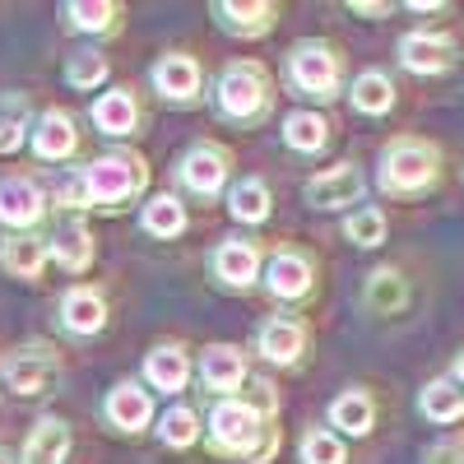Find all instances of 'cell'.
<instances>
[{"mask_svg":"<svg viewBox=\"0 0 464 464\" xmlns=\"http://www.w3.org/2000/svg\"><path fill=\"white\" fill-rule=\"evenodd\" d=\"M61 19H65L70 33L102 37V33H116V28H121V5H111V0H65V5H61Z\"/></svg>","mask_w":464,"mask_h":464,"instance_id":"obj_24","label":"cell"},{"mask_svg":"<svg viewBox=\"0 0 464 464\" xmlns=\"http://www.w3.org/2000/svg\"><path fill=\"white\" fill-rule=\"evenodd\" d=\"M284 84L293 98H312V102H330L339 98L343 84V56L321 43V37H306L284 56Z\"/></svg>","mask_w":464,"mask_h":464,"instance_id":"obj_5","label":"cell"},{"mask_svg":"<svg viewBox=\"0 0 464 464\" xmlns=\"http://www.w3.org/2000/svg\"><path fill=\"white\" fill-rule=\"evenodd\" d=\"M362 190H367V177L358 172V163H339V168H325L306 181L302 200L312 209H348L362 200Z\"/></svg>","mask_w":464,"mask_h":464,"instance_id":"obj_14","label":"cell"},{"mask_svg":"<svg viewBox=\"0 0 464 464\" xmlns=\"http://www.w3.org/2000/svg\"><path fill=\"white\" fill-rule=\"evenodd\" d=\"M455 61V43L446 33H409L400 37V65L409 74H441Z\"/></svg>","mask_w":464,"mask_h":464,"instance_id":"obj_20","label":"cell"},{"mask_svg":"<svg viewBox=\"0 0 464 464\" xmlns=\"http://www.w3.org/2000/svg\"><path fill=\"white\" fill-rule=\"evenodd\" d=\"M209 279L218 288H232V293H246L256 279H260V246L251 237H223L214 251H209Z\"/></svg>","mask_w":464,"mask_h":464,"instance_id":"obj_12","label":"cell"},{"mask_svg":"<svg viewBox=\"0 0 464 464\" xmlns=\"http://www.w3.org/2000/svg\"><path fill=\"white\" fill-rule=\"evenodd\" d=\"M28 149L37 163H70L74 149H80V126L65 107H47L43 116H33L28 130Z\"/></svg>","mask_w":464,"mask_h":464,"instance_id":"obj_11","label":"cell"},{"mask_svg":"<svg viewBox=\"0 0 464 464\" xmlns=\"http://www.w3.org/2000/svg\"><path fill=\"white\" fill-rule=\"evenodd\" d=\"M0 385L19 400H33V395H56L61 385V353L52 343H19L0 358Z\"/></svg>","mask_w":464,"mask_h":464,"instance_id":"obj_6","label":"cell"},{"mask_svg":"<svg viewBox=\"0 0 464 464\" xmlns=\"http://www.w3.org/2000/svg\"><path fill=\"white\" fill-rule=\"evenodd\" d=\"M227 209H232L237 223H265L269 214H275V196H269V186L260 177H242L227 190Z\"/></svg>","mask_w":464,"mask_h":464,"instance_id":"obj_29","label":"cell"},{"mask_svg":"<svg viewBox=\"0 0 464 464\" xmlns=\"http://www.w3.org/2000/svg\"><path fill=\"white\" fill-rule=\"evenodd\" d=\"M372 422H376V404L367 391H343L330 400V428H339L348 437H367Z\"/></svg>","mask_w":464,"mask_h":464,"instance_id":"obj_26","label":"cell"},{"mask_svg":"<svg viewBox=\"0 0 464 464\" xmlns=\"http://www.w3.org/2000/svg\"><path fill=\"white\" fill-rule=\"evenodd\" d=\"M227 172H232V159H227V149L214 144V140H196L177 159V186L190 190V196H200V200L218 196V190L227 186Z\"/></svg>","mask_w":464,"mask_h":464,"instance_id":"obj_7","label":"cell"},{"mask_svg":"<svg viewBox=\"0 0 464 464\" xmlns=\"http://www.w3.org/2000/svg\"><path fill=\"white\" fill-rule=\"evenodd\" d=\"M200 413L190 409V404H172L163 418H159V437H163V446H172V450H190L200 441Z\"/></svg>","mask_w":464,"mask_h":464,"instance_id":"obj_33","label":"cell"},{"mask_svg":"<svg viewBox=\"0 0 464 464\" xmlns=\"http://www.w3.org/2000/svg\"><path fill=\"white\" fill-rule=\"evenodd\" d=\"M353 14H376L381 19V14H391V5H362V0H353Z\"/></svg>","mask_w":464,"mask_h":464,"instance_id":"obj_39","label":"cell"},{"mask_svg":"<svg viewBox=\"0 0 464 464\" xmlns=\"http://www.w3.org/2000/svg\"><path fill=\"white\" fill-rule=\"evenodd\" d=\"M107 56L98 52V47H80L70 61H65V84L70 89H80V93H89V89H98V84H107Z\"/></svg>","mask_w":464,"mask_h":464,"instance_id":"obj_34","label":"cell"},{"mask_svg":"<svg viewBox=\"0 0 464 464\" xmlns=\"http://www.w3.org/2000/svg\"><path fill=\"white\" fill-rule=\"evenodd\" d=\"M33 130V102L24 93H0V153L24 149Z\"/></svg>","mask_w":464,"mask_h":464,"instance_id":"obj_31","label":"cell"},{"mask_svg":"<svg viewBox=\"0 0 464 464\" xmlns=\"http://www.w3.org/2000/svg\"><path fill=\"white\" fill-rule=\"evenodd\" d=\"M153 93H159L163 102L172 107H196L205 98V70L196 56H186V52H168L159 56V65H153Z\"/></svg>","mask_w":464,"mask_h":464,"instance_id":"obj_8","label":"cell"},{"mask_svg":"<svg viewBox=\"0 0 464 464\" xmlns=\"http://www.w3.org/2000/svg\"><path fill=\"white\" fill-rule=\"evenodd\" d=\"M306 343H312V330H306L297 316H269L260 330H256V353L275 367H293L302 362Z\"/></svg>","mask_w":464,"mask_h":464,"instance_id":"obj_16","label":"cell"},{"mask_svg":"<svg viewBox=\"0 0 464 464\" xmlns=\"http://www.w3.org/2000/svg\"><path fill=\"white\" fill-rule=\"evenodd\" d=\"M205 441L218 459H242V464H269L279 455V400L275 385L260 381L256 395H232L214 400Z\"/></svg>","mask_w":464,"mask_h":464,"instance_id":"obj_1","label":"cell"},{"mask_svg":"<svg viewBox=\"0 0 464 464\" xmlns=\"http://www.w3.org/2000/svg\"><path fill=\"white\" fill-rule=\"evenodd\" d=\"M455 381H459V385H464V353H459V358H455Z\"/></svg>","mask_w":464,"mask_h":464,"instance_id":"obj_40","label":"cell"},{"mask_svg":"<svg viewBox=\"0 0 464 464\" xmlns=\"http://www.w3.org/2000/svg\"><path fill=\"white\" fill-rule=\"evenodd\" d=\"M149 190V163L135 149H107L98 159L65 181L61 205L70 209H126Z\"/></svg>","mask_w":464,"mask_h":464,"instance_id":"obj_2","label":"cell"},{"mask_svg":"<svg viewBox=\"0 0 464 464\" xmlns=\"http://www.w3.org/2000/svg\"><path fill=\"white\" fill-rule=\"evenodd\" d=\"M348 98H353V107L362 116H385L395 107V84H391V74H385V70H362L353 80V89H348Z\"/></svg>","mask_w":464,"mask_h":464,"instance_id":"obj_30","label":"cell"},{"mask_svg":"<svg viewBox=\"0 0 464 464\" xmlns=\"http://www.w3.org/2000/svg\"><path fill=\"white\" fill-rule=\"evenodd\" d=\"M47 256L65 269V275H89L93 260H98V246H93V232L84 223H65L56 237L47 242Z\"/></svg>","mask_w":464,"mask_h":464,"instance_id":"obj_23","label":"cell"},{"mask_svg":"<svg viewBox=\"0 0 464 464\" xmlns=\"http://www.w3.org/2000/svg\"><path fill=\"white\" fill-rule=\"evenodd\" d=\"M56 321H61V330L70 339H93L107 325V297H102V288H93V284L65 288L61 302H56Z\"/></svg>","mask_w":464,"mask_h":464,"instance_id":"obj_13","label":"cell"},{"mask_svg":"<svg viewBox=\"0 0 464 464\" xmlns=\"http://www.w3.org/2000/svg\"><path fill=\"white\" fill-rule=\"evenodd\" d=\"M437 459H450V464H464V441H455V446H446Z\"/></svg>","mask_w":464,"mask_h":464,"instance_id":"obj_38","label":"cell"},{"mask_svg":"<svg viewBox=\"0 0 464 464\" xmlns=\"http://www.w3.org/2000/svg\"><path fill=\"white\" fill-rule=\"evenodd\" d=\"M316 288V260L297 251V246H284L269 256L265 265V293L275 302H306Z\"/></svg>","mask_w":464,"mask_h":464,"instance_id":"obj_9","label":"cell"},{"mask_svg":"<svg viewBox=\"0 0 464 464\" xmlns=\"http://www.w3.org/2000/svg\"><path fill=\"white\" fill-rule=\"evenodd\" d=\"M144 381L153 385V395H181L190 381V353L181 343H153L144 358Z\"/></svg>","mask_w":464,"mask_h":464,"instance_id":"obj_19","label":"cell"},{"mask_svg":"<svg viewBox=\"0 0 464 464\" xmlns=\"http://www.w3.org/2000/svg\"><path fill=\"white\" fill-rule=\"evenodd\" d=\"M441 172V149L432 140H418V135H400L385 144L381 153V190L385 196H422Z\"/></svg>","mask_w":464,"mask_h":464,"instance_id":"obj_4","label":"cell"},{"mask_svg":"<svg viewBox=\"0 0 464 464\" xmlns=\"http://www.w3.org/2000/svg\"><path fill=\"white\" fill-rule=\"evenodd\" d=\"M302 464H348V450L334 432L325 428H312L302 437Z\"/></svg>","mask_w":464,"mask_h":464,"instance_id":"obj_37","label":"cell"},{"mask_svg":"<svg viewBox=\"0 0 464 464\" xmlns=\"http://www.w3.org/2000/svg\"><path fill=\"white\" fill-rule=\"evenodd\" d=\"M0 464H14V459H10V450H5V446H0Z\"/></svg>","mask_w":464,"mask_h":464,"instance_id":"obj_41","label":"cell"},{"mask_svg":"<svg viewBox=\"0 0 464 464\" xmlns=\"http://www.w3.org/2000/svg\"><path fill=\"white\" fill-rule=\"evenodd\" d=\"M93 126H98L102 135H111V140L135 135V126H140V98H135L126 84L98 93V102H93Z\"/></svg>","mask_w":464,"mask_h":464,"instance_id":"obj_21","label":"cell"},{"mask_svg":"<svg viewBox=\"0 0 464 464\" xmlns=\"http://www.w3.org/2000/svg\"><path fill=\"white\" fill-rule=\"evenodd\" d=\"M140 227L149 232V237H163V242H172V237H181L186 232V205L177 200V196H149L144 200V209H140Z\"/></svg>","mask_w":464,"mask_h":464,"instance_id":"obj_28","label":"cell"},{"mask_svg":"<svg viewBox=\"0 0 464 464\" xmlns=\"http://www.w3.org/2000/svg\"><path fill=\"white\" fill-rule=\"evenodd\" d=\"M343 237L353 242V246H381L385 242V214L376 205L353 209V214H348V223H343Z\"/></svg>","mask_w":464,"mask_h":464,"instance_id":"obj_36","label":"cell"},{"mask_svg":"<svg viewBox=\"0 0 464 464\" xmlns=\"http://www.w3.org/2000/svg\"><path fill=\"white\" fill-rule=\"evenodd\" d=\"M418 409L428 422H441V428H450V422L464 418V391L455 381H432L428 391L418 395Z\"/></svg>","mask_w":464,"mask_h":464,"instance_id":"obj_32","label":"cell"},{"mask_svg":"<svg viewBox=\"0 0 464 464\" xmlns=\"http://www.w3.org/2000/svg\"><path fill=\"white\" fill-rule=\"evenodd\" d=\"M209 102H214V116L223 126L256 130V126L269 121V111H275V74L260 61H227L214 74Z\"/></svg>","mask_w":464,"mask_h":464,"instance_id":"obj_3","label":"cell"},{"mask_svg":"<svg viewBox=\"0 0 464 464\" xmlns=\"http://www.w3.org/2000/svg\"><path fill=\"white\" fill-rule=\"evenodd\" d=\"M47 242L37 237V232H14V237L0 242V265H5V275L14 279H37L47 269Z\"/></svg>","mask_w":464,"mask_h":464,"instance_id":"obj_25","label":"cell"},{"mask_svg":"<svg viewBox=\"0 0 464 464\" xmlns=\"http://www.w3.org/2000/svg\"><path fill=\"white\" fill-rule=\"evenodd\" d=\"M200 385L214 400H232L246 385V353L237 343H209L200 353Z\"/></svg>","mask_w":464,"mask_h":464,"instance_id":"obj_15","label":"cell"},{"mask_svg":"<svg viewBox=\"0 0 464 464\" xmlns=\"http://www.w3.org/2000/svg\"><path fill=\"white\" fill-rule=\"evenodd\" d=\"M70 446H74V437H70V422L65 418H37L28 441H24L19 464H65Z\"/></svg>","mask_w":464,"mask_h":464,"instance_id":"obj_22","label":"cell"},{"mask_svg":"<svg viewBox=\"0 0 464 464\" xmlns=\"http://www.w3.org/2000/svg\"><path fill=\"white\" fill-rule=\"evenodd\" d=\"M102 418H107V428L135 437V432L149 428V418H153V395L144 391L140 381H121V385H111V391H107Z\"/></svg>","mask_w":464,"mask_h":464,"instance_id":"obj_17","label":"cell"},{"mask_svg":"<svg viewBox=\"0 0 464 464\" xmlns=\"http://www.w3.org/2000/svg\"><path fill=\"white\" fill-rule=\"evenodd\" d=\"M47 218V190L37 186L33 177H0V227L10 232H33L37 223Z\"/></svg>","mask_w":464,"mask_h":464,"instance_id":"obj_10","label":"cell"},{"mask_svg":"<svg viewBox=\"0 0 464 464\" xmlns=\"http://www.w3.org/2000/svg\"><path fill=\"white\" fill-rule=\"evenodd\" d=\"M214 19H218V28L223 33H232V37H265L269 28L279 24V5H269V0H214Z\"/></svg>","mask_w":464,"mask_h":464,"instance_id":"obj_18","label":"cell"},{"mask_svg":"<svg viewBox=\"0 0 464 464\" xmlns=\"http://www.w3.org/2000/svg\"><path fill=\"white\" fill-rule=\"evenodd\" d=\"M404 297H409V288H404V279L395 275V269H376V275L367 279V306L372 312H400Z\"/></svg>","mask_w":464,"mask_h":464,"instance_id":"obj_35","label":"cell"},{"mask_svg":"<svg viewBox=\"0 0 464 464\" xmlns=\"http://www.w3.org/2000/svg\"><path fill=\"white\" fill-rule=\"evenodd\" d=\"M284 144H288L293 153H321V149L330 144V121H325L321 111L297 107V111L284 116Z\"/></svg>","mask_w":464,"mask_h":464,"instance_id":"obj_27","label":"cell"}]
</instances>
